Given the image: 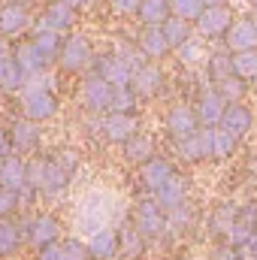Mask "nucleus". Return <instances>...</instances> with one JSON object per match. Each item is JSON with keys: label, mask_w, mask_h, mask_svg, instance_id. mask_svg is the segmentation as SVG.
<instances>
[{"label": "nucleus", "mask_w": 257, "mask_h": 260, "mask_svg": "<svg viewBox=\"0 0 257 260\" xmlns=\"http://www.w3.org/2000/svg\"><path fill=\"white\" fill-rule=\"evenodd\" d=\"M18 106H21V115L37 121V124H46L49 118L58 115V94L52 88V79L49 76H37V79H27L24 88L18 91Z\"/></svg>", "instance_id": "f257e3e1"}, {"label": "nucleus", "mask_w": 257, "mask_h": 260, "mask_svg": "<svg viewBox=\"0 0 257 260\" xmlns=\"http://www.w3.org/2000/svg\"><path fill=\"white\" fill-rule=\"evenodd\" d=\"M79 170V154L73 148H58L52 154H43V185L40 194L43 197H61L67 188L73 185Z\"/></svg>", "instance_id": "f03ea898"}, {"label": "nucleus", "mask_w": 257, "mask_h": 260, "mask_svg": "<svg viewBox=\"0 0 257 260\" xmlns=\"http://www.w3.org/2000/svg\"><path fill=\"white\" fill-rule=\"evenodd\" d=\"M21 227H24V245L30 251H43V248L61 242V227L64 224L55 212H34V215L21 218Z\"/></svg>", "instance_id": "7ed1b4c3"}, {"label": "nucleus", "mask_w": 257, "mask_h": 260, "mask_svg": "<svg viewBox=\"0 0 257 260\" xmlns=\"http://www.w3.org/2000/svg\"><path fill=\"white\" fill-rule=\"evenodd\" d=\"M130 224H133L145 239H160V236L170 230L167 212L160 209V203H157L151 194L133 203V209H130Z\"/></svg>", "instance_id": "20e7f679"}, {"label": "nucleus", "mask_w": 257, "mask_h": 260, "mask_svg": "<svg viewBox=\"0 0 257 260\" xmlns=\"http://www.w3.org/2000/svg\"><path fill=\"white\" fill-rule=\"evenodd\" d=\"M97 61V52H94V43L91 37L85 34H67L64 37V46H61V55H58V70L61 73H85L88 67H94Z\"/></svg>", "instance_id": "39448f33"}, {"label": "nucleus", "mask_w": 257, "mask_h": 260, "mask_svg": "<svg viewBox=\"0 0 257 260\" xmlns=\"http://www.w3.org/2000/svg\"><path fill=\"white\" fill-rule=\"evenodd\" d=\"M236 21V9L230 3H221V6H206L203 15L194 21V30L203 43H224L230 24Z\"/></svg>", "instance_id": "423d86ee"}, {"label": "nucleus", "mask_w": 257, "mask_h": 260, "mask_svg": "<svg viewBox=\"0 0 257 260\" xmlns=\"http://www.w3.org/2000/svg\"><path fill=\"white\" fill-rule=\"evenodd\" d=\"M112 85L100 76V73H85L82 82H79V103L88 115H103L109 112V103H112Z\"/></svg>", "instance_id": "0eeeda50"}, {"label": "nucleus", "mask_w": 257, "mask_h": 260, "mask_svg": "<svg viewBox=\"0 0 257 260\" xmlns=\"http://www.w3.org/2000/svg\"><path fill=\"white\" fill-rule=\"evenodd\" d=\"M112 215H115V200L109 194H103V191H94V194L85 197V203L79 206V227L85 233H94L100 227H109Z\"/></svg>", "instance_id": "6e6552de"}, {"label": "nucleus", "mask_w": 257, "mask_h": 260, "mask_svg": "<svg viewBox=\"0 0 257 260\" xmlns=\"http://www.w3.org/2000/svg\"><path fill=\"white\" fill-rule=\"evenodd\" d=\"M164 130H167L170 139H185V136H191V133L200 130V118L194 112L191 100H176V103L167 106V112H164Z\"/></svg>", "instance_id": "1a4fd4ad"}, {"label": "nucleus", "mask_w": 257, "mask_h": 260, "mask_svg": "<svg viewBox=\"0 0 257 260\" xmlns=\"http://www.w3.org/2000/svg\"><path fill=\"white\" fill-rule=\"evenodd\" d=\"M30 27H34V21H30V9L24 3L9 0V3L0 6V37L3 40L18 43V40H24L30 34Z\"/></svg>", "instance_id": "9d476101"}, {"label": "nucleus", "mask_w": 257, "mask_h": 260, "mask_svg": "<svg viewBox=\"0 0 257 260\" xmlns=\"http://www.w3.org/2000/svg\"><path fill=\"white\" fill-rule=\"evenodd\" d=\"M194 112L200 118V127H218L221 118H224V109H227V100L218 94V88H212L209 82L203 88H197L194 94Z\"/></svg>", "instance_id": "9b49d317"}, {"label": "nucleus", "mask_w": 257, "mask_h": 260, "mask_svg": "<svg viewBox=\"0 0 257 260\" xmlns=\"http://www.w3.org/2000/svg\"><path fill=\"white\" fill-rule=\"evenodd\" d=\"M136 130H139V118L136 115H121V112H103V115H97V133L106 142L118 145V148L127 142Z\"/></svg>", "instance_id": "f8f14e48"}, {"label": "nucleus", "mask_w": 257, "mask_h": 260, "mask_svg": "<svg viewBox=\"0 0 257 260\" xmlns=\"http://www.w3.org/2000/svg\"><path fill=\"white\" fill-rule=\"evenodd\" d=\"M24 73L15 61V43L0 37V91L3 94H18L24 88Z\"/></svg>", "instance_id": "ddd939ff"}, {"label": "nucleus", "mask_w": 257, "mask_h": 260, "mask_svg": "<svg viewBox=\"0 0 257 260\" xmlns=\"http://www.w3.org/2000/svg\"><path fill=\"white\" fill-rule=\"evenodd\" d=\"M9 142H12V151H15V154H34V151H40V145H43V130H40L37 121L18 115V118H12V124H9Z\"/></svg>", "instance_id": "4468645a"}, {"label": "nucleus", "mask_w": 257, "mask_h": 260, "mask_svg": "<svg viewBox=\"0 0 257 260\" xmlns=\"http://www.w3.org/2000/svg\"><path fill=\"white\" fill-rule=\"evenodd\" d=\"M130 88L136 91L139 100H154V97H160L164 88H167V76H164L160 64L148 61L145 67H139V70L130 76Z\"/></svg>", "instance_id": "2eb2a0df"}, {"label": "nucleus", "mask_w": 257, "mask_h": 260, "mask_svg": "<svg viewBox=\"0 0 257 260\" xmlns=\"http://www.w3.org/2000/svg\"><path fill=\"white\" fill-rule=\"evenodd\" d=\"M173 176H176V164H173L167 154H154L151 160H145V164L139 167V185H142L148 194H157Z\"/></svg>", "instance_id": "dca6fc26"}, {"label": "nucleus", "mask_w": 257, "mask_h": 260, "mask_svg": "<svg viewBox=\"0 0 257 260\" xmlns=\"http://www.w3.org/2000/svg\"><path fill=\"white\" fill-rule=\"evenodd\" d=\"M88 251H91V260H115L121 254V227L109 224L88 233Z\"/></svg>", "instance_id": "f3484780"}, {"label": "nucleus", "mask_w": 257, "mask_h": 260, "mask_svg": "<svg viewBox=\"0 0 257 260\" xmlns=\"http://www.w3.org/2000/svg\"><path fill=\"white\" fill-rule=\"evenodd\" d=\"M43 24L58 34H73L79 24V6H73L67 0H49L43 9Z\"/></svg>", "instance_id": "a211bd4d"}, {"label": "nucleus", "mask_w": 257, "mask_h": 260, "mask_svg": "<svg viewBox=\"0 0 257 260\" xmlns=\"http://www.w3.org/2000/svg\"><path fill=\"white\" fill-rule=\"evenodd\" d=\"M224 49L230 55L257 49V27H254V21H251V15H236V21L230 24L227 37H224Z\"/></svg>", "instance_id": "6ab92c4d"}, {"label": "nucleus", "mask_w": 257, "mask_h": 260, "mask_svg": "<svg viewBox=\"0 0 257 260\" xmlns=\"http://www.w3.org/2000/svg\"><path fill=\"white\" fill-rule=\"evenodd\" d=\"M94 73H100L112 88H124V85H130V76H133V70L127 67V61H124L115 49L97 55V61H94Z\"/></svg>", "instance_id": "aec40b11"}, {"label": "nucleus", "mask_w": 257, "mask_h": 260, "mask_svg": "<svg viewBox=\"0 0 257 260\" xmlns=\"http://www.w3.org/2000/svg\"><path fill=\"white\" fill-rule=\"evenodd\" d=\"M136 49H139L148 61H154V64H160V61H167V58L173 55V46H170L164 27H142L139 37H136Z\"/></svg>", "instance_id": "412c9836"}, {"label": "nucleus", "mask_w": 257, "mask_h": 260, "mask_svg": "<svg viewBox=\"0 0 257 260\" xmlns=\"http://www.w3.org/2000/svg\"><path fill=\"white\" fill-rule=\"evenodd\" d=\"M257 124V115L254 109L242 100V103H227V109H224V118H221V124L218 127L230 130V133H236L239 139H245Z\"/></svg>", "instance_id": "4be33fe9"}, {"label": "nucleus", "mask_w": 257, "mask_h": 260, "mask_svg": "<svg viewBox=\"0 0 257 260\" xmlns=\"http://www.w3.org/2000/svg\"><path fill=\"white\" fill-rule=\"evenodd\" d=\"M154 154H157V142H154V136L145 133V130H136L127 142L121 145V157H124V164L136 167V170H139L145 160H151Z\"/></svg>", "instance_id": "5701e85b"}, {"label": "nucleus", "mask_w": 257, "mask_h": 260, "mask_svg": "<svg viewBox=\"0 0 257 260\" xmlns=\"http://www.w3.org/2000/svg\"><path fill=\"white\" fill-rule=\"evenodd\" d=\"M0 185L9 191H27V157L24 154H6L0 157Z\"/></svg>", "instance_id": "b1692460"}, {"label": "nucleus", "mask_w": 257, "mask_h": 260, "mask_svg": "<svg viewBox=\"0 0 257 260\" xmlns=\"http://www.w3.org/2000/svg\"><path fill=\"white\" fill-rule=\"evenodd\" d=\"M15 61H18V67H21L24 79L46 76V70H49V61L43 58V52H40L30 40H18V43H15Z\"/></svg>", "instance_id": "393cba45"}, {"label": "nucleus", "mask_w": 257, "mask_h": 260, "mask_svg": "<svg viewBox=\"0 0 257 260\" xmlns=\"http://www.w3.org/2000/svg\"><path fill=\"white\" fill-rule=\"evenodd\" d=\"M21 248H24L21 218H0V260H15Z\"/></svg>", "instance_id": "a878e982"}, {"label": "nucleus", "mask_w": 257, "mask_h": 260, "mask_svg": "<svg viewBox=\"0 0 257 260\" xmlns=\"http://www.w3.org/2000/svg\"><path fill=\"white\" fill-rule=\"evenodd\" d=\"M27 40H30V43L43 52V58H46L49 64H55V61H58L61 46H64V34H58V30L46 27L43 21H37V24L30 27V34H27Z\"/></svg>", "instance_id": "bb28decb"}, {"label": "nucleus", "mask_w": 257, "mask_h": 260, "mask_svg": "<svg viewBox=\"0 0 257 260\" xmlns=\"http://www.w3.org/2000/svg\"><path fill=\"white\" fill-rule=\"evenodd\" d=\"M188 191H191L188 176L176 170V176H173V179H170V182L157 191V194H151V197L160 203V209H164V212H173L176 206H182V203H188V200H191V197H188Z\"/></svg>", "instance_id": "cd10ccee"}, {"label": "nucleus", "mask_w": 257, "mask_h": 260, "mask_svg": "<svg viewBox=\"0 0 257 260\" xmlns=\"http://www.w3.org/2000/svg\"><path fill=\"white\" fill-rule=\"evenodd\" d=\"M239 215H242V206H239V203H233V200L218 203V206L209 212V236H212L215 242H221V236L227 233V227H230Z\"/></svg>", "instance_id": "c85d7f7f"}, {"label": "nucleus", "mask_w": 257, "mask_h": 260, "mask_svg": "<svg viewBox=\"0 0 257 260\" xmlns=\"http://www.w3.org/2000/svg\"><path fill=\"white\" fill-rule=\"evenodd\" d=\"M136 18L142 27H164L173 18V6L170 0H142L136 9Z\"/></svg>", "instance_id": "c756f323"}, {"label": "nucleus", "mask_w": 257, "mask_h": 260, "mask_svg": "<svg viewBox=\"0 0 257 260\" xmlns=\"http://www.w3.org/2000/svg\"><path fill=\"white\" fill-rule=\"evenodd\" d=\"M206 82L209 85H221L227 76H233V55L227 49H218V52H209L206 58Z\"/></svg>", "instance_id": "7c9ffc66"}, {"label": "nucleus", "mask_w": 257, "mask_h": 260, "mask_svg": "<svg viewBox=\"0 0 257 260\" xmlns=\"http://www.w3.org/2000/svg\"><path fill=\"white\" fill-rule=\"evenodd\" d=\"M173 151L182 164L197 167V164H206V151H203V139H200V130L185 136V139H173Z\"/></svg>", "instance_id": "2f4dec72"}, {"label": "nucleus", "mask_w": 257, "mask_h": 260, "mask_svg": "<svg viewBox=\"0 0 257 260\" xmlns=\"http://www.w3.org/2000/svg\"><path fill=\"white\" fill-rule=\"evenodd\" d=\"M254 236H257L254 224H251V221H245V218L239 215V218L227 227V233L221 236V242H218V245H230V248H242V251H245V248L251 245V239H254Z\"/></svg>", "instance_id": "473e14b6"}, {"label": "nucleus", "mask_w": 257, "mask_h": 260, "mask_svg": "<svg viewBox=\"0 0 257 260\" xmlns=\"http://www.w3.org/2000/svg\"><path fill=\"white\" fill-rule=\"evenodd\" d=\"M242 148V139L236 133L224 127H215V142H212V160H230L233 154H239Z\"/></svg>", "instance_id": "72a5a7b5"}, {"label": "nucleus", "mask_w": 257, "mask_h": 260, "mask_svg": "<svg viewBox=\"0 0 257 260\" xmlns=\"http://www.w3.org/2000/svg\"><path fill=\"white\" fill-rule=\"evenodd\" d=\"M164 34H167V40H170L173 52H176V49H182L185 43H191L194 37H197L194 24H191V21H185V18H179V15H173V18L164 24Z\"/></svg>", "instance_id": "f704fd0d"}, {"label": "nucleus", "mask_w": 257, "mask_h": 260, "mask_svg": "<svg viewBox=\"0 0 257 260\" xmlns=\"http://www.w3.org/2000/svg\"><path fill=\"white\" fill-rule=\"evenodd\" d=\"M139 97L136 91L124 85V88H115L112 91V103H109V112H121V115H139Z\"/></svg>", "instance_id": "c9c22d12"}, {"label": "nucleus", "mask_w": 257, "mask_h": 260, "mask_svg": "<svg viewBox=\"0 0 257 260\" xmlns=\"http://www.w3.org/2000/svg\"><path fill=\"white\" fill-rule=\"evenodd\" d=\"M145 236L133 227V224H124L121 227V254L127 260H136V257H142L145 254Z\"/></svg>", "instance_id": "e433bc0d"}, {"label": "nucleus", "mask_w": 257, "mask_h": 260, "mask_svg": "<svg viewBox=\"0 0 257 260\" xmlns=\"http://www.w3.org/2000/svg\"><path fill=\"white\" fill-rule=\"evenodd\" d=\"M212 88H218V94H221L227 103H242V100L248 97V91H251V85H248L245 79H239L236 73H233V76H227L221 85H212Z\"/></svg>", "instance_id": "4c0bfd02"}, {"label": "nucleus", "mask_w": 257, "mask_h": 260, "mask_svg": "<svg viewBox=\"0 0 257 260\" xmlns=\"http://www.w3.org/2000/svg\"><path fill=\"white\" fill-rule=\"evenodd\" d=\"M233 73L239 79H245L248 85H254L257 82V49H251V52H236L233 55Z\"/></svg>", "instance_id": "58836bf2"}, {"label": "nucleus", "mask_w": 257, "mask_h": 260, "mask_svg": "<svg viewBox=\"0 0 257 260\" xmlns=\"http://www.w3.org/2000/svg\"><path fill=\"white\" fill-rule=\"evenodd\" d=\"M167 218H170V230H191L194 224H197V206H194L191 200L188 203H182V206H176L173 212H167Z\"/></svg>", "instance_id": "ea45409f"}, {"label": "nucleus", "mask_w": 257, "mask_h": 260, "mask_svg": "<svg viewBox=\"0 0 257 260\" xmlns=\"http://www.w3.org/2000/svg\"><path fill=\"white\" fill-rule=\"evenodd\" d=\"M173 55H176V58H179V61H182L185 67L206 64V58H209V55L203 52V40H200V37H194L191 43H185V46H182V49H176Z\"/></svg>", "instance_id": "a19ab883"}, {"label": "nucleus", "mask_w": 257, "mask_h": 260, "mask_svg": "<svg viewBox=\"0 0 257 260\" xmlns=\"http://www.w3.org/2000/svg\"><path fill=\"white\" fill-rule=\"evenodd\" d=\"M170 6H173V15H179V18H185L191 24L203 15V9H206L203 0H170Z\"/></svg>", "instance_id": "79ce46f5"}, {"label": "nucleus", "mask_w": 257, "mask_h": 260, "mask_svg": "<svg viewBox=\"0 0 257 260\" xmlns=\"http://www.w3.org/2000/svg\"><path fill=\"white\" fill-rule=\"evenodd\" d=\"M61 248H64L67 260H91V251H88V239H79V236H67L61 239Z\"/></svg>", "instance_id": "37998d69"}, {"label": "nucleus", "mask_w": 257, "mask_h": 260, "mask_svg": "<svg viewBox=\"0 0 257 260\" xmlns=\"http://www.w3.org/2000/svg\"><path fill=\"white\" fill-rule=\"evenodd\" d=\"M18 209H21V194L0 185V218H15Z\"/></svg>", "instance_id": "c03bdc74"}, {"label": "nucleus", "mask_w": 257, "mask_h": 260, "mask_svg": "<svg viewBox=\"0 0 257 260\" xmlns=\"http://www.w3.org/2000/svg\"><path fill=\"white\" fill-rule=\"evenodd\" d=\"M40 185H43V157H27V188L40 194Z\"/></svg>", "instance_id": "a18cd8bd"}, {"label": "nucleus", "mask_w": 257, "mask_h": 260, "mask_svg": "<svg viewBox=\"0 0 257 260\" xmlns=\"http://www.w3.org/2000/svg\"><path fill=\"white\" fill-rule=\"evenodd\" d=\"M139 3H142V0H106V9H109L112 15H136Z\"/></svg>", "instance_id": "49530a36"}, {"label": "nucleus", "mask_w": 257, "mask_h": 260, "mask_svg": "<svg viewBox=\"0 0 257 260\" xmlns=\"http://www.w3.org/2000/svg\"><path fill=\"white\" fill-rule=\"evenodd\" d=\"M206 260H245L242 254V248H230V245H215L212 251H209V257Z\"/></svg>", "instance_id": "de8ad7c7"}, {"label": "nucleus", "mask_w": 257, "mask_h": 260, "mask_svg": "<svg viewBox=\"0 0 257 260\" xmlns=\"http://www.w3.org/2000/svg\"><path fill=\"white\" fill-rule=\"evenodd\" d=\"M34 254H37V260H67L61 242H58V245H49V248H43V251H34Z\"/></svg>", "instance_id": "09e8293b"}, {"label": "nucleus", "mask_w": 257, "mask_h": 260, "mask_svg": "<svg viewBox=\"0 0 257 260\" xmlns=\"http://www.w3.org/2000/svg\"><path fill=\"white\" fill-rule=\"evenodd\" d=\"M6 154H12V142H9V127L0 124V157H6Z\"/></svg>", "instance_id": "8fccbe9b"}, {"label": "nucleus", "mask_w": 257, "mask_h": 260, "mask_svg": "<svg viewBox=\"0 0 257 260\" xmlns=\"http://www.w3.org/2000/svg\"><path fill=\"white\" fill-rule=\"evenodd\" d=\"M206 6H221V3H230V0H203Z\"/></svg>", "instance_id": "3c124183"}, {"label": "nucleus", "mask_w": 257, "mask_h": 260, "mask_svg": "<svg viewBox=\"0 0 257 260\" xmlns=\"http://www.w3.org/2000/svg\"><path fill=\"white\" fill-rule=\"evenodd\" d=\"M248 15H251V21H254V27H257V3L251 6V12H248Z\"/></svg>", "instance_id": "603ef678"}, {"label": "nucleus", "mask_w": 257, "mask_h": 260, "mask_svg": "<svg viewBox=\"0 0 257 260\" xmlns=\"http://www.w3.org/2000/svg\"><path fill=\"white\" fill-rule=\"evenodd\" d=\"M94 3H100V0H79V6H94Z\"/></svg>", "instance_id": "864d4df0"}, {"label": "nucleus", "mask_w": 257, "mask_h": 260, "mask_svg": "<svg viewBox=\"0 0 257 260\" xmlns=\"http://www.w3.org/2000/svg\"><path fill=\"white\" fill-rule=\"evenodd\" d=\"M242 3H248V6H254V3H257V0H242Z\"/></svg>", "instance_id": "5fc2aeb1"}, {"label": "nucleus", "mask_w": 257, "mask_h": 260, "mask_svg": "<svg viewBox=\"0 0 257 260\" xmlns=\"http://www.w3.org/2000/svg\"><path fill=\"white\" fill-rule=\"evenodd\" d=\"M67 3H73V6H79V0H67Z\"/></svg>", "instance_id": "6e6d98bb"}, {"label": "nucleus", "mask_w": 257, "mask_h": 260, "mask_svg": "<svg viewBox=\"0 0 257 260\" xmlns=\"http://www.w3.org/2000/svg\"><path fill=\"white\" fill-rule=\"evenodd\" d=\"M0 3H9V0H0Z\"/></svg>", "instance_id": "4d7b16f0"}, {"label": "nucleus", "mask_w": 257, "mask_h": 260, "mask_svg": "<svg viewBox=\"0 0 257 260\" xmlns=\"http://www.w3.org/2000/svg\"><path fill=\"white\" fill-rule=\"evenodd\" d=\"M254 260H257V254H254Z\"/></svg>", "instance_id": "13d9d810"}]
</instances>
